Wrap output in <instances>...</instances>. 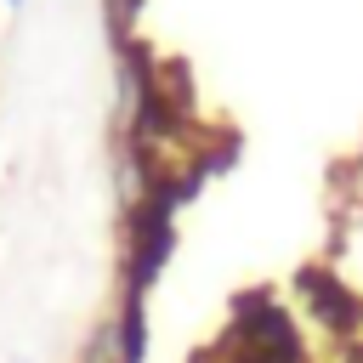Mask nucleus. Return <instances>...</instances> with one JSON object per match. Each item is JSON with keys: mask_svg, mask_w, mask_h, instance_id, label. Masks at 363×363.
Returning a JSON list of instances; mask_svg holds the SVG:
<instances>
[{"mask_svg": "<svg viewBox=\"0 0 363 363\" xmlns=\"http://www.w3.org/2000/svg\"><path fill=\"white\" fill-rule=\"evenodd\" d=\"M113 357L119 363H142L147 357V318H142V301H125V318L113 329Z\"/></svg>", "mask_w": 363, "mask_h": 363, "instance_id": "nucleus-1", "label": "nucleus"}, {"mask_svg": "<svg viewBox=\"0 0 363 363\" xmlns=\"http://www.w3.org/2000/svg\"><path fill=\"white\" fill-rule=\"evenodd\" d=\"M11 6H23V0H11Z\"/></svg>", "mask_w": 363, "mask_h": 363, "instance_id": "nucleus-2", "label": "nucleus"}]
</instances>
